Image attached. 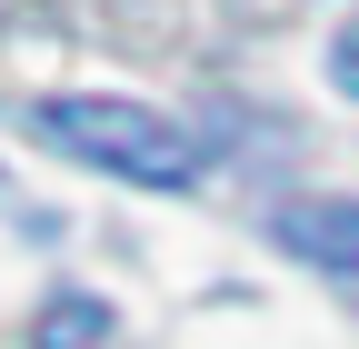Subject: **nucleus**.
Returning a JSON list of instances; mask_svg holds the SVG:
<instances>
[{"label":"nucleus","mask_w":359,"mask_h":349,"mask_svg":"<svg viewBox=\"0 0 359 349\" xmlns=\"http://www.w3.org/2000/svg\"><path fill=\"white\" fill-rule=\"evenodd\" d=\"M330 90H349V100H359V20L339 30V50H330Z\"/></svg>","instance_id":"20e7f679"},{"label":"nucleus","mask_w":359,"mask_h":349,"mask_svg":"<svg viewBox=\"0 0 359 349\" xmlns=\"http://www.w3.org/2000/svg\"><path fill=\"white\" fill-rule=\"evenodd\" d=\"M269 230H280L290 259H309L330 280H359V200H290Z\"/></svg>","instance_id":"f03ea898"},{"label":"nucleus","mask_w":359,"mask_h":349,"mask_svg":"<svg viewBox=\"0 0 359 349\" xmlns=\"http://www.w3.org/2000/svg\"><path fill=\"white\" fill-rule=\"evenodd\" d=\"M30 140H50L60 160H90L110 180H140V190H190L200 180V140L180 120H160L150 100H100V90H60L30 110Z\"/></svg>","instance_id":"f257e3e1"},{"label":"nucleus","mask_w":359,"mask_h":349,"mask_svg":"<svg viewBox=\"0 0 359 349\" xmlns=\"http://www.w3.org/2000/svg\"><path fill=\"white\" fill-rule=\"evenodd\" d=\"M30 349H110V310L100 299H50L30 329Z\"/></svg>","instance_id":"7ed1b4c3"}]
</instances>
